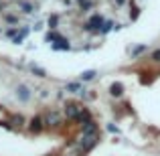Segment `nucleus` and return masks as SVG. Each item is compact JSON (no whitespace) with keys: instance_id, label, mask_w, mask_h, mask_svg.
Masks as SVG:
<instances>
[{"instance_id":"nucleus-1","label":"nucleus","mask_w":160,"mask_h":156,"mask_svg":"<svg viewBox=\"0 0 160 156\" xmlns=\"http://www.w3.org/2000/svg\"><path fill=\"white\" fill-rule=\"evenodd\" d=\"M98 142H99V134H95V136H81V140H79L75 146H77L83 154H87L89 150H93L95 146H98Z\"/></svg>"},{"instance_id":"nucleus-2","label":"nucleus","mask_w":160,"mask_h":156,"mask_svg":"<svg viewBox=\"0 0 160 156\" xmlns=\"http://www.w3.org/2000/svg\"><path fill=\"white\" fill-rule=\"evenodd\" d=\"M43 128H47V126H45V118H41V116L31 118V122H28V130H31L32 134L43 132Z\"/></svg>"},{"instance_id":"nucleus-3","label":"nucleus","mask_w":160,"mask_h":156,"mask_svg":"<svg viewBox=\"0 0 160 156\" xmlns=\"http://www.w3.org/2000/svg\"><path fill=\"white\" fill-rule=\"evenodd\" d=\"M103 24V16L102 14H93L89 20H87V24H85V31H95V33H102L99 31V27Z\"/></svg>"},{"instance_id":"nucleus-4","label":"nucleus","mask_w":160,"mask_h":156,"mask_svg":"<svg viewBox=\"0 0 160 156\" xmlns=\"http://www.w3.org/2000/svg\"><path fill=\"white\" fill-rule=\"evenodd\" d=\"M81 109H83V108H79L77 103H67V105H65V109H63V113H65L69 120H77L79 113H81Z\"/></svg>"},{"instance_id":"nucleus-5","label":"nucleus","mask_w":160,"mask_h":156,"mask_svg":"<svg viewBox=\"0 0 160 156\" xmlns=\"http://www.w3.org/2000/svg\"><path fill=\"white\" fill-rule=\"evenodd\" d=\"M59 124H61V113L59 112H49L45 116V126L47 128H57Z\"/></svg>"},{"instance_id":"nucleus-6","label":"nucleus","mask_w":160,"mask_h":156,"mask_svg":"<svg viewBox=\"0 0 160 156\" xmlns=\"http://www.w3.org/2000/svg\"><path fill=\"white\" fill-rule=\"evenodd\" d=\"M81 134H83V136H95V134H99L98 124H95L93 120H91V122H85V124H81Z\"/></svg>"},{"instance_id":"nucleus-7","label":"nucleus","mask_w":160,"mask_h":156,"mask_svg":"<svg viewBox=\"0 0 160 156\" xmlns=\"http://www.w3.org/2000/svg\"><path fill=\"white\" fill-rule=\"evenodd\" d=\"M16 95H18L20 102H28V99H31V91H28L27 85H18L16 87Z\"/></svg>"},{"instance_id":"nucleus-8","label":"nucleus","mask_w":160,"mask_h":156,"mask_svg":"<svg viewBox=\"0 0 160 156\" xmlns=\"http://www.w3.org/2000/svg\"><path fill=\"white\" fill-rule=\"evenodd\" d=\"M109 93H112L113 98H120V95L124 93V85H122V83H113V85L109 87Z\"/></svg>"},{"instance_id":"nucleus-9","label":"nucleus","mask_w":160,"mask_h":156,"mask_svg":"<svg viewBox=\"0 0 160 156\" xmlns=\"http://www.w3.org/2000/svg\"><path fill=\"white\" fill-rule=\"evenodd\" d=\"M77 122H79V124L91 122V113H89V109H85V108H83V109H81V113H79V118H77Z\"/></svg>"},{"instance_id":"nucleus-10","label":"nucleus","mask_w":160,"mask_h":156,"mask_svg":"<svg viewBox=\"0 0 160 156\" xmlns=\"http://www.w3.org/2000/svg\"><path fill=\"white\" fill-rule=\"evenodd\" d=\"M47 41H49V43H63V41H65V39H63V37L61 35H59V33H49V35H47Z\"/></svg>"},{"instance_id":"nucleus-11","label":"nucleus","mask_w":160,"mask_h":156,"mask_svg":"<svg viewBox=\"0 0 160 156\" xmlns=\"http://www.w3.org/2000/svg\"><path fill=\"white\" fill-rule=\"evenodd\" d=\"M67 91H71V93H81L83 87H81V83H67Z\"/></svg>"},{"instance_id":"nucleus-12","label":"nucleus","mask_w":160,"mask_h":156,"mask_svg":"<svg viewBox=\"0 0 160 156\" xmlns=\"http://www.w3.org/2000/svg\"><path fill=\"white\" fill-rule=\"evenodd\" d=\"M27 37H28V28H22V31H20L18 35L14 37V43H16V45H20V43H22L24 39H27Z\"/></svg>"},{"instance_id":"nucleus-13","label":"nucleus","mask_w":160,"mask_h":156,"mask_svg":"<svg viewBox=\"0 0 160 156\" xmlns=\"http://www.w3.org/2000/svg\"><path fill=\"white\" fill-rule=\"evenodd\" d=\"M53 49H55V51H67V49H69V41H63V43H55V45H53Z\"/></svg>"},{"instance_id":"nucleus-14","label":"nucleus","mask_w":160,"mask_h":156,"mask_svg":"<svg viewBox=\"0 0 160 156\" xmlns=\"http://www.w3.org/2000/svg\"><path fill=\"white\" fill-rule=\"evenodd\" d=\"M93 77H95V71H83L79 79H81V81H91Z\"/></svg>"},{"instance_id":"nucleus-15","label":"nucleus","mask_w":160,"mask_h":156,"mask_svg":"<svg viewBox=\"0 0 160 156\" xmlns=\"http://www.w3.org/2000/svg\"><path fill=\"white\" fill-rule=\"evenodd\" d=\"M18 6L22 8V10L27 12V14H31V12H32V6H31L28 2H24V0H18Z\"/></svg>"},{"instance_id":"nucleus-16","label":"nucleus","mask_w":160,"mask_h":156,"mask_svg":"<svg viewBox=\"0 0 160 156\" xmlns=\"http://www.w3.org/2000/svg\"><path fill=\"white\" fill-rule=\"evenodd\" d=\"M31 69H32V73H37V77H45V75H47L43 69H41V67H35V65H31Z\"/></svg>"},{"instance_id":"nucleus-17","label":"nucleus","mask_w":160,"mask_h":156,"mask_svg":"<svg viewBox=\"0 0 160 156\" xmlns=\"http://www.w3.org/2000/svg\"><path fill=\"white\" fill-rule=\"evenodd\" d=\"M57 23H59V16L53 14L51 18H49V27H51V28H57Z\"/></svg>"},{"instance_id":"nucleus-18","label":"nucleus","mask_w":160,"mask_h":156,"mask_svg":"<svg viewBox=\"0 0 160 156\" xmlns=\"http://www.w3.org/2000/svg\"><path fill=\"white\" fill-rule=\"evenodd\" d=\"M12 122H14V126H18V128H20V126L24 124V118L22 116H14V118H12Z\"/></svg>"},{"instance_id":"nucleus-19","label":"nucleus","mask_w":160,"mask_h":156,"mask_svg":"<svg viewBox=\"0 0 160 156\" xmlns=\"http://www.w3.org/2000/svg\"><path fill=\"white\" fill-rule=\"evenodd\" d=\"M6 20H8V23H12V24L18 23V18H16V16H12V14H6Z\"/></svg>"},{"instance_id":"nucleus-20","label":"nucleus","mask_w":160,"mask_h":156,"mask_svg":"<svg viewBox=\"0 0 160 156\" xmlns=\"http://www.w3.org/2000/svg\"><path fill=\"white\" fill-rule=\"evenodd\" d=\"M6 35L8 37H16L18 35V28H10V31H6Z\"/></svg>"},{"instance_id":"nucleus-21","label":"nucleus","mask_w":160,"mask_h":156,"mask_svg":"<svg viewBox=\"0 0 160 156\" xmlns=\"http://www.w3.org/2000/svg\"><path fill=\"white\" fill-rule=\"evenodd\" d=\"M146 51V47H136V49H134V53L132 55H140V53H144Z\"/></svg>"},{"instance_id":"nucleus-22","label":"nucleus","mask_w":160,"mask_h":156,"mask_svg":"<svg viewBox=\"0 0 160 156\" xmlns=\"http://www.w3.org/2000/svg\"><path fill=\"white\" fill-rule=\"evenodd\" d=\"M89 8H91V2H89V0H87V2H83V4H81V10H89Z\"/></svg>"},{"instance_id":"nucleus-23","label":"nucleus","mask_w":160,"mask_h":156,"mask_svg":"<svg viewBox=\"0 0 160 156\" xmlns=\"http://www.w3.org/2000/svg\"><path fill=\"white\" fill-rule=\"evenodd\" d=\"M112 27H113L112 23H106V24H103V28H102V33H108V31H109V28H112Z\"/></svg>"},{"instance_id":"nucleus-24","label":"nucleus","mask_w":160,"mask_h":156,"mask_svg":"<svg viewBox=\"0 0 160 156\" xmlns=\"http://www.w3.org/2000/svg\"><path fill=\"white\" fill-rule=\"evenodd\" d=\"M152 59H154V61H160V49H158V51H154V53H152Z\"/></svg>"},{"instance_id":"nucleus-25","label":"nucleus","mask_w":160,"mask_h":156,"mask_svg":"<svg viewBox=\"0 0 160 156\" xmlns=\"http://www.w3.org/2000/svg\"><path fill=\"white\" fill-rule=\"evenodd\" d=\"M116 2H118V4H124V2H126V0H116Z\"/></svg>"},{"instance_id":"nucleus-26","label":"nucleus","mask_w":160,"mask_h":156,"mask_svg":"<svg viewBox=\"0 0 160 156\" xmlns=\"http://www.w3.org/2000/svg\"><path fill=\"white\" fill-rule=\"evenodd\" d=\"M77 2H81V4H83V2H87V0H77Z\"/></svg>"},{"instance_id":"nucleus-27","label":"nucleus","mask_w":160,"mask_h":156,"mask_svg":"<svg viewBox=\"0 0 160 156\" xmlns=\"http://www.w3.org/2000/svg\"><path fill=\"white\" fill-rule=\"evenodd\" d=\"M0 113H2V105H0Z\"/></svg>"}]
</instances>
